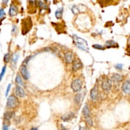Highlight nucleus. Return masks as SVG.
Segmentation results:
<instances>
[{
	"mask_svg": "<svg viewBox=\"0 0 130 130\" xmlns=\"http://www.w3.org/2000/svg\"><path fill=\"white\" fill-rule=\"evenodd\" d=\"M16 29H17L16 25H13V30H12V33H13L14 31H16Z\"/></svg>",
	"mask_w": 130,
	"mask_h": 130,
	"instance_id": "32",
	"label": "nucleus"
},
{
	"mask_svg": "<svg viewBox=\"0 0 130 130\" xmlns=\"http://www.w3.org/2000/svg\"><path fill=\"white\" fill-rule=\"evenodd\" d=\"M22 24V33L23 35H25V34H27L29 31L31 27H32V21H31V19L29 17H28L27 19H25V20H23Z\"/></svg>",
	"mask_w": 130,
	"mask_h": 130,
	"instance_id": "4",
	"label": "nucleus"
},
{
	"mask_svg": "<svg viewBox=\"0 0 130 130\" xmlns=\"http://www.w3.org/2000/svg\"><path fill=\"white\" fill-rule=\"evenodd\" d=\"M19 104V99L15 96L11 95L8 97L7 102V107L10 109H13L17 107Z\"/></svg>",
	"mask_w": 130,
	"mask_h": 130,
	"instance_id": "3",
	"label": "nucleus"
},
{
	"mask_svg": "<svg viewBox=\"0 0 130 130\" xmlns=\"http://www.w3.org/2000/svg\"><path fill=\"white\" fill-rule=\"evenodd\" d=\"M123 79L122 75L118 73H114L112 76V81H113L115 83H119V82H121Z\"/></svg>",
	"mask_w": 130,
	"mask_h": 130,
	"instance_id": "15",
	"label": "nucleus"
},
{
	"mask_svg": "<svg viewBox=\"0 0 130 130\" xmlns=\"http://www.w3.org/2000/svg\"><path fill=\"white\" fill-rule=\"evenodd\" d=\"M10 59H11V55L10 53H7V54H6L5 55L4 61L5 62V63H8V62L10 61Z\"/></svg>",
	"mask_w": 130,
	"mask_h": 130,
	"instance_id": "22",
	"label": "nucleus"
},
{
	"mask_svg": "<svg viewBox=\"0 0 130 130\" xmlns=\"http://www.w3.org/2000/svg\"><path fill=\"white\" fill-rule=\"evenodd\" d=\"M15 115L14 112H7L4 114V119L5 121H9Z\"/></svg>",
	"mask_w": 130,
	"mask_h": 130,
	"instance_id": "17",
	"label": "nucleus"
},
{
	"mask_svg": "<svg viewBox=\"0 0 130 130\" xmlns=\"http://www.w3.org/2000/svg\"><path fill=\"white\" fill-rule=\"evenodd\" d=\"M15 93L17 96L20 97V98H24L25 96V93L24 91V89L20 86H17L16 88H15Z\"/></svg>",
	"mask_w": 130,
	"mask_h": 130,
	"instance_id": "10",
	"label": "nucleus"
},
{
	"mask_svg": "<svg viewBox=\"0 0 130 130\" xmlns=\"http://www.w3.org/2000/svg\"><path fill=\"white\" fill-rule=\"evenodd\" d=\"M5 72H6V66H3V68H2V72H1V73H0V82L2 81V80L3 79V76H4L5 74Z\"/></svg>",
	"mask_w": 130,
	"mask_h": 130,
	"instance_id": "23",
	"label": "nucleus"
},
{
	"mask_svg": "<svg viewBox=\"0 0 130 130\" xmlns=\"http://www.w3.org/2000/svg\"><path fill=\"white\" fill-rule=\"evenodd\" d=\"M45 1L46 2H47V1H48V0H45Z\"/></svg>",
	"mask_w": 130,
	"mask_h": 130,
	"instance_id": "36",
	"label": "nucleus"
},
{
	"mask_svg": "<svg viewBox=\"0 0 130 130\" xmlns=\"http://www.w3.org/2000/svg\"><path fill=\"white\" fill-rule=\"evenodd\" d=\"M18 14V8L15 5L12 4L10 5L9 10V15L10 17H14L17 15Z\"/></svg>",
	"mask_w": 130,
	"mask_h": 130,
	"instance_id": "14",
	"label": "nucleus"
},
{
	"mask_svg": "<svg viewBox=\"0 0 130 130\" xmlns=\"http://www.w3.org/2000/svg\"><path fill=\"white\" fill-rule=\"evenodd\" d=\"M63 12H64V8L63 7H61V8H59V9H57L56 10L55 15L56 18L57 19H61L63 15Z\"/></svg>",
	"mask_w": 130,
	"mask_h": 130,
	"instance_id": "19",
	"label": "nucleus"
},
{
	"mask_svg": "<svg viewBox=\"0 0 130 130\" xmlns=\"http://www.w3.org/2000/svg\"><path fill=\"white\" fill-rule=\"evenodd\" d=\"M20 72L21 73L22 76L24 78V79L25 81H27L30 77V74L29 73L27 68L26 65L25 64H22L20 68Z\"/></svg>",
	"mask_w": 130,
	"mask_h": 130,
	"instance_id": "7",
	"label": "nucleus"
},
{
	"mask_svg": "<svg viewBox=\"0 0 130 130\" xmlns=\"http://www.w3.org/2000/svg\"><path fill=\"white\" fill-rule=\"evenodd\" d=\"M123 67V65L122 64H117L115 66V68L117 70H121Z\"/></svg>",
	"mask_w": 130,
	"mask_h": 130,
	"instance_id": "28",
	"label": "nucleus"
},
{
	"mask_svg": "<svg viewBox=\"0 0 130 130\" xmlns=\"http://www.w3.org/2000/svg\"><path fill=\"white\" fill-rule=\"evenodd\" d=\"M82 113L83 116L84 117L85 119H86V122L87 124L89 125L90 126H93V121H92V119L90 116V107L88 105V104H86L84 105V107L82 109Z\"/></svg>",
	"mask_w": 130,
	"mask_h": 130,
	"instance_id": "2",
	"label": "nucleus"
},
{
	"mask_svg": "<svg viewBox=\"0 0 130 130\" xmlns=\"http://www.w3.org/2000/svg\"><path fill=\"white\" fill-rule=\"evenodd\" d=\"M79 130H82V128H81V127H79Z\"/></svg>",
	"mask_w": 130,
	"mask_h": 130,
	"instance_id": "35",
	"label": "nucleus"
},
{
	"mask_svg": "<svg viewBox=\"0 0 130 130\" xmlns=\"http://www.w3.org/2000/svg\"><path fill=\"white\" fill-rule=\"evenodd\" d=\"M105 47L107 48H111V47H117L118 45L113 40H109L105 42Z\"/></svg>",
	"mask_w": 130,
	"mask_h": 130,
	"instance_id": "18",
	"label": "nucleus"
},
{
	"mask_svg": "<svg viewBox=\"0 0 130 130\" xmlns=\"http://www.w3.org/2000/svg\"><path fill=\"white\" fill-rule=\"evenodd\" d=\"M65 60L67 63H72L74 61V56L71 51H68L65 54Z\"/></svg>",
	"mask_w": 130,
	"mask_h": 130,
	"instance_id": "8",
	"label": "nucleus"
},
{
	"mask_svg": "<svg viewBox=\"0 0 130 130\" xmlns=\"http://www.w3.org/2000/svg\"><path fill=\"white\" fill-rule=\"evenodd\" d=\"M112 87V80L109 78L105 77L102 82V88L105 93H109Z\"/></svg>",
	"mask_w": 130,
	"mask_h": 130,
	"instance_id": "5",
	"label": "nucleus"
},
{
	"mask_svg": "<svg viewBox=\"0 0 130 130\" xmlns=\"http://www.w3.org/2000/svg\"><path fill=\"white\" fill-rule=\"evenodd\" d=\"M5 16V12L4 9L3 8L0 9V20L3 19Z\"/></svg>",
	"mask_w": 130,
	"mask_h": 130,
	"instance_id": "27",
	"label": "nucleus"
},
{
	"mask_svg": "<svg viewBox=\"0 0 130 130\" xmlns=\"http://www.w3.org/2000/svg\"><path fill=\"white\" fill-rule=\"evenodd\" d=\"M61 130H68V129L66 128V127H64V126H62V129H61Z\"/></svg>",
	"mask_w": 130,
	"mask_h": 130,
	"instance_id": "33",
	"label": "nucleus"
},
{
	"mask_svg": "<svg viewBox=\"0 0 130 130\" xmlns=\"http://www.w3.org/2000/svg\"><path fill=\"white\" fill-rule=\"evenodd\" d=\"M85 92H81V93H79L75 96L74 97V101L75 103H76L77 104H80V103L82 102V101L83 100Z\"/></svg>",
	"mask_w": 130,
	"mask_h": 130,
	"instance_id": "13",
	"label": "nucleus"
},
{
	"mask_svg": "<svg viewBox=\"0 0 130 130\" xmlns=\"http://www.w3.org/2000/svg\"><path fill=\"white\" fill-rule=\"evenodd\" d=\"M90 96L93 100L96 101L98 99V87L97 86H95L94 87L92 88L90 92Z\"/></svg>",
	"mask_w": 130,
	"mask_h": 130,
	"instance_id": "12",
	"label": "nucleus"
},
{
	"mask_svg": "<svg viewBox=\"0 0 130 130\" xmlns=\"http://www.w3.org/2000/svg\"><path fill=\"white\" fill-rule=\"evenodd\" d=\"M19 56L18 54H14L13 56V58H12V62H13V64H16L17 62L18 59H19Z\"/></svg>",
	"mask_w": 130,
	"mask_h": 130,
	"instance_id": "25",
	"label": "nucleus"
},
{
	"mask_svg": "<svg viewBox=\"0 0 130 130\" xmlns=\"http://www.w3.org/2000/svg\"><path fill=\"white\" fill-rule=\"evenodd\" d=\"M74 117V114L73 113H69V114L64 115L62 117V119L64 121V122H68V121H70Z\"/></svg>",
	"mask_w": 130,
	"mask_h": 130,
	"instance_id": "16",
	"label": "nucleus"
},
{
	"mask_svg": "<svg viewBox=\"0 0 130 130\" xmlns=\"http://www.w3.org/2000/svg\"><path fill=\"white\" fill-rule=\"evenodd\" d=\"M9 127H8V125L4 124L3 126V130H9Z\"/></svg>",
	"mask_w": 130,
	"mask_h": 130,
	"instance_id": "30",
	"label": "nucleus"
},
{
	"mask_svg": "<svg viewBox=\"0 0 130 130\" xmlns=\"http://www.w3.org/2000/svg\"><path fill=\"white\" fill-rule=\"evenodd\" d=\"M15 82L19 84L20 86H24V84L23 82V81L22 80V78L20 77V76L19 75H17L16 76V79H15Z\"/></svg>",
	"mask_w": 130,
	"mask_h": 130,
	"instance_id": "20",
	"label": "nucleus"
},
{
	"mask_svg": "<svg viewBox=\"0 0 130 130\" xmlns=\"http://www.w3.org/2000/svg\"><path fill=\"white\" fill-rule=\"evenodd\" d=\"M82 66V64L81 62V61L79 59H74V61L72 63V71H76L79 70V69L81 68Z\"/></svg>",
	"mask_w": 130,
	"mask_h": 130,
	"instance_id": "9",
	"label": "nucleus"
},
{
	"mask_svg": "<svg viewBox=\"0 0 130 130\" xmlns=\"http://www.w3.org/2000/svg\"><path fill=\"white\" fill-rule=\"evenodd\" d=\"M29 1V3L31 5H34L35 3V1L36 0H28Z\"/></svg>",
	"mask_w": 130,
	"mask_h": 130,
	"instance_id": "31",
	"label": "nucleus"
},
{
	"mask_svg": "<svg viewBox=\"0 0 130 130\" xmlns=\"http://www.w3.org/2000/svg\"><path fill=\"white\" fill-rule=\"evenodd\" d=\"M72 12H73L74 14H77L78 12H79L80 10H79V8H77V6L74 5V6H73L72 8Z\"/></svg>",
	"mask_w": 130,
	"mask_h": 130,
	"instance_id": "26",
	"label": "nucleus"
},
{
	"mask_svg": "<svg viewBox=\"0 0 130 130\" xmlns=\"http://www.w3.org/2000/svg\"><path fill=\"white\" fill-rule=\"evenodd\" d=\"M82 81L79 79H76L74 80L71 84V88L74 92H78L82 88Z\"/></svg>",
	"mask_w": 130,
	"mask_h": 130,
	"instance_id": "6",
	"label": "nucleus"
},
{
	"mask_svg": "<svg viewBox=\"0 0 130 130\" xmlns=\"http://www.w3.org/2000/svg\"><path fill=\"white\" fill-rule=\"evenodd\" d=\"M73 38L75 44H76V45L79 49L82 50L84 51H86V52H88L89 48H88V43H87V42L84 39L78 37V36L75 35H73Z\"/></svg>",
	"mask_w": 130,
	"mask_h": 130,
	"instance_id": "1",
	"label": "nucleus"
},
{
	"mask_svg": "<svg viewBox=\"0 0 130 130\" xmlns=\"http://www.w3.org/2000/svg\"><path fill=\"white\" fill-rule=\"evenodd\" d=\"M93 47L95 49L97 50H104L105 49V47H103L102 45H101L99 44H95L93 45Z\"/></svg>",
	"mask_w": 130,
	"mask_h": 130,
	"instance_id": "24",
	"label": "nucleus"
},
{
	"mask_svg": "<svg viewBox=\"0 0 130 130\" xmlns=\"http://www.w3.org/2000/svg\"><path fill=\"white\" fill-rule=\"evenodd\" d=\"M10 88H11V84H8V87H7V91H6V93H5V95L6 96H7L8 94V93H9L10 90Z\"/></svg>",
	"mask_w": 130,
	"mask_h": 130,
	"instance_id": "29",
	"label": "nucleus"
},
{
	"mask_svg": "<svg viewBox=\"0 0 130 130\" xmlns=\"http://www.w3.org/2000/svg\"><path fill=\"white\" fill-rule=\"evenodd\" d=\"M122 91L126 94H130V81H126L122 86Z\"/></svg>",
	"mask_w": 130,
	"mask_h": 130,
	"instance_id": "11",
	"label": "nucleus"
},
{
	"mask_svg": "<svg viewBox=\"0 0 130 130\" xmlns=\"http://www.w3.org/2000/svg\"><path fill=\"white\" fill-rule=\"evenodd\" d=\"M30 130H37V129L36 128V127H32V128H31Z\"/></svg>",
	"mask_w": 130,
	"mask_h": 130,
	"instance_id": "34",
	"label": "nucleus"
},
{
	"mask_svg": "<svg viewBox=\"0 0 130 130\" xmlns=\"http://www.w3.org/2000/svg\"><path fill=\"white\" fill-rule=\"evenodd\" d=\"M39 6L40 8L42 10H47L48 9V7L46 4H45L42 1H39Z\"/></svg>",
	"mask_w": 130,
	"mask_h": 130,
	"instance_id": "21",
	"label": "nucleus"
}]
</instances>
